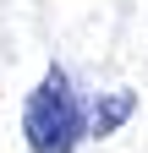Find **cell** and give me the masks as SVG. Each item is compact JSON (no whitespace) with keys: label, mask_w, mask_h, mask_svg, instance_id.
<instances>
[{"label":"cell","mask_w":148,"mask_h":153,"mask_svg":"<svg viewBox=\"0 0 148 153\" xmlns=\"http://www.w3.org/2000/svg\"><path fill=\"white\" fill-rule=\"evenodd\" d=\"M22 137H28V153H77V142H88V104L77 99V88L61 66H49L39 88L28 93Z\"/></svg>","instance_id":"cell-1"},{"label":"cell","mask_w":148,"mask_h":153,"mask_svg":"<svg viewBox=\"0 0 148 153\" xmlns=\"http://www.w3.org/2000/svg\"><path fill=\"white\" fill-rule=\"evenodd\" d=\"M132 109H137V99H132L126 88L104 93V99L88 109V137H110V131H121L126 120H132Z\"/></svg>","instance_id":"cell-2"}]
</instances>
